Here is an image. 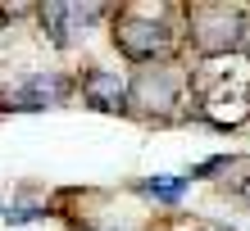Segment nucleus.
Wrapping results in <instances>:
<instances>
[{"mask_svg": "<svg viewBox=\"0 0 250 231\" xmlns=\"http://www.w3.org/2000/svg\"><path fill=\"white\" fill-rule=\"evenodd\" d=\"M114 46H119V54L132 59V64H159V59L173 54L178 36H173L168 23L146 18V14L132 9V14H123V18L114 23Z\"/></svg>", "mask_w": 250, "mask_h": 231, "instance_id": "obj_3", "label": "nucleus"}, {"mask_svg": "<svg viewBox=\"0 0 250 231\" xmlns=\"http://www.w3.org/2000/svg\"><path fill=\"white\" fill-rule=\"evenodd\" d=\"M100 14H105L100 5H41V23L55 46H73L86 32V23H96Z\"/></svg>", "mask_w": 250, "mask_h": 231, "instance_id": "obj_6", "label": "nucleus"}, {"mask_svg": "<svg viewBox=\"0 0 250 231\" xmlns=\"http://www.w3.org/2000/svg\"><path fill=\"white\" fill-rule=\"evenodd\" d=\"M246 172H250V163H246ZM228 191L237 195V199H246V204H250V177H228Z\"/></svg>", "mask_w": 250, "mask_h": 231, "instance_id": "obj_9", "label": "nucleus"}, {"mask_svg": "<svg viewBox=\"0 0 250 231\" xmlns=\"http://www.w3.org/2000/svg\"><path fill=\"white\" fill-rule=\"evenodd\" d=\"M68 91H73V86L64 77L37 73V77H23L19 86H9V91L0 95V109H50V105H60Z\"/></svg>", "mask_w": 250, "mask_h": 231, "instance_id": "obj_5", "label": "nucleus"}, {"mask_svg": "<svg viewBox=\"0 0 250 231\" xmlns=\"http://www.w3.org/2000/svg\"><path fill=\"white\" fill-rule=\"evenodd\" d=\"M82 95L91 100L96 109H105V113H123V109H127V100H132V86H127L119 73L91 68V73L82 77Z\"/></svg>", "mask_w": 250, "mask_h": 231, "instance_id": "obj_7", "label": "nucleus"}, {"mask_svg": "<svg viewBox=\"0 0 250 231\" xmlns=\"http://www.w3.org/2000/svg\"><path fill=\"white\" fill-rule=\"evenodd\" d=\"M132 100L146 109V113H173L178 105L191 100V77L178 73L168 64H155V68H141L132 77Z\"/></svg>", "mask_w": 250, "mask_h": 231, "instance_id": "obj_4", "label": "nucleus"}, {"mask_svg": "<svg viewBox=\"0 0 250 231\" xmlns=\"http://www.w3.org/2000/svg\"><path fill=\"white\" fill-rule=\"evenodd\" d=\"M191 105L218 127L246 123L250 118V59L246 54L205 59L191 73Z\"/></svg>", "mask_w": 250, "mask_h": 231, "instance_id": "obj_1", "label": "nucleus"}, {"mask_svg": "<svg viewBox=\"0 0 250 231\" xmlns=\"http://www.w3.org/2000/svg\"><path fill=\"white\" fill-rule=\"evenodd\" d=\"M182 186H187V177H150L146 191H150L155 199H168V204H173V199L182 195Z\"/></svg>", "mask_w": 250, "mask_h": 231, "instance_id": "obj_8", "label": "nucleus"}, {"mask_svg": "<svg viewBox=\"0 0 250 231\" xmlns=\"http://www.w3.org/2000/svg\"><path fill=\"white\" fill-rule=\"evenodd\" d=\"M191 41L205 59H223V54H241L250 27L237 5H191Z\"/></svg>", "mask_w": 250, "mask_h": 231, "instance_id": "obj_2", "label": "nucleus"}]
</instances>
